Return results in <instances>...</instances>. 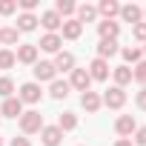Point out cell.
Returning a JSON list of instances; mask_svg holds the SVG:
<instances>
[{"label": "cell", "mask_w": 146, "mask_h": 146, "mask_svg": "<svg viewBox=\"0 0 146 146\" xmlns=\"http://www.w3.org/2000/svg\"><path fill=\"white\" fill-rule=\"evenodd\" d=\"M43 126H46V123H43V115H40L37 109H29V112L20 115V132H23V135H37Z\"/></svg>", "instance_id": "obj_1"}, {"label": "cell", "mask_w": 146, "mask_h": 146, "mask_svg": "<svg viewBox=\"0 0 146 146\" xmlns=\"http://www.w3.org/2000/svg\"><path fill=\"white\" fill-rule=\"evenodd\" d=\"M100 103L109 106V109H123V103H126V92H123L120 86H109V89L103 92Z\"/></svg>", "instance_id": "obj_2"}, {"label": "cell", "mask_w": 146, "mask_h": 146, "mask_svg": "<svg viewBox=\"0 0 146 146\" xmlns=\"http://www.w3.org/2000/svg\"><path fill=\"white\" fill-rule=\"evenodd\" d=\"M69 75H72V78H69V86H72V89H78V92H89L92 78H89V72H86V69H78V66H75Z\"/></svg>", "instance_id": "obj_3"}, {"label": "cell", "mask_w": 146, "mask_h": 146, "mask_svg": "<svg viewBox=\"0 0 146 146\" xmlns=\"http://www.w3.org/2000/svg\"><path fill=\"white\" fill-rule=\"evenodd\" d=\"M35 80L37 83H43V80H57V72H54V63L52 60H37L35 63Z\"/></svg>", "instance_id": "obj_4"}, {"label": "cell", "mask_w": 146, "mask_h": 146, "mask_svg": "<svg viewBox=\"0 0 146 146\" xmlns=\"http://www.w3.org/2000/svg\"><path fill=\"white\" fill-rule=\"evenodd\" d=\"M37 46L35 43H17V52H15V57L20 60V63H26V66H35L37 63Z\"/></svg>", "instance_id": "obj_5"}, {"label": "cell", "mask_w": 146, "mask_h": 146, "mask_svg": "<svg viewBox=\"0 0 146 146\" xmlns=\"http://www.w3.org/2000/svg\"><path fill=\"white\" fill-rule=\"evenodd\" d=\"M20 103H40V98H43V89H40V83H23L20 86Z\"/></svg>", "instance_id": "obj_6"}, {"label": "cell", "mask_w": 146, "mask_h": 146, "mask_svg": "<svg viewBox=\"0 0 146 146\" xmlns=\"http://www.w3.org/2000/svg\"><path fill=\"white\" fill-rule=\"evenodd\" d=\"M40 23H43V29H46V35H57V29L63 26V17L54 12V9H49V12H43L40 17H37Z\"/></svg>", "instance_id": "obj_7"}, {"label": "cell", "mask_w": 146, "mask_h": 146, "mask_svg": "<svg viewBox=\"0 0 146 146\" xmlns=\"http://www.w3.org/2000/svg\"><path fill=\"white\" fill-rule=\"evenodd\" d=\"M117 17H123V23L137 26V23L143 20V9H140L137 3H126V6H120V15H117Z\"/></svg>", "instance_id": "obj_8"}, {"label": "cell", "mask_w": 146, "mask_h": 146, "mask_svg": "<svg viewBox=\"0 0 146 146\" xmlns=\"http://www.w3.org/2000/svg\"><path fill=\"white\" fill-rule=\"evenodd\" d=\"M86 72H89V78H92V80H106L112 69H109V60H100V57H95V60L89 63V69H86Z\"/></svg>", "instance_id": "obj_9"}, {"label": "cell", "mask_w": 146, "mask_h": 146, "mask_svg": "<svg viewBox=\"0 0 146 146\" xmlns=\"http://www.w3.org/2000/svg\"><path fill=\"white\" fill-rule=\"evenodd\" d=\"M23 115V103H20V98H6L3 100V106H0V117H20Z\"/></svg>", "instance_id": "obj_10"}, {"label": "cell", "mask_w": 146, "mask_h": 146, "mask_svg": "<svg viewBox=\"0 0 146 146\" xmlns=\"http://www.w3.org/2000/svg\"><path fill=\"white\" fill-rule=\"evenodd\" d=\"M135 129H137V120H135L132 115H120V117L115 120V132H117L120 137H129V135H135Z\"/></svg>", "instance_id": "obj_11"}, {"label": "cell", "mask_w": 146, "mask_h": 146, "mask_svg": "<svg viewBox=\"0 0 146 146\" xmlns=\"http://www.w3.org/2000/svg\"><path fill=\"white\" fill-rule=\"evenodd\" d=\"M98 35H100V40H117L120 23H115V20H100V23H98Z\"/></svg>", "instance_id": "obj_12"}, {"label": "cell", "mask_w": 146, "mask_h": 146, "mask_svg": "<svg viewBox=\"0 0 146 146\" xmlns=\"http://www.w3.org/2000/svg\"><path fill=\"white\" fill-rule=\"evenodd\" d=\"M35 46L43 49V52H49V54H57L60 46H63V37H60V35H43L40 43H35Z\"/></svg>", "instance_id": "obj_13"}, {"label": "cell", "mask_w": 146, "mask_h": 146, "mask_svg": "<svg viewBox=\"0 0 146 146\" xmlns=\"http://www.w3.org/2000/svg\"><path fill=\"white\" fill-rule=\"evenodd\" d=\"M40 140H43V146H60L63 132L57 129V123H54V126H43V129H40Z\"/></svg>", "instance_id": "obj_14"}, {"label": "cell", "mask_w": 146, "mask_h": 146, "mask_svg": "<svg viewBox=\"0 0 146 146\" xmlns=\"http://www.w3.org/2000/svg\"><path fill=\"white\" fill-rule=\"evenodd\" d=\"M95 9H98V15H103V20H115L120 15V3L117 0H100Z\"/></svg>", "instance_id": "obj_15"}, {"label": "cell", "mask_w": 146, "mask_h": 146, "mask_svg": "<svg viewBox=\"0 0 146 146\" xmlns=\"http://www.w3.org/2000/svg\"><path fill=\"white\" fill-rule=\"evenodd\" d=\"M52 63H54V72H72L75 69V54L72 52H57Z\"/></svg>", "instance_id": "obj_16"}, {"label": "cell", "mask_w": 146, "mask_h": 146, "mask_svg": "<svg viewBox=\"0 0 146 146\" xmlns=\"http://www.w3.org/2000/svg\"><path fill=\"white\" fill-rule=\"evenodd\" d=\"M80 106H83V109H86L89 115H95V112H98V109H100L103 103H100V95L89 89V92H83V95H80Z\"/></svg>", "instance_id": "obj_17"}, {"label": "cell", "mask_w": 146, "mask_h": 146, "mask_svg": "<svg viewBox=\"0 0 146 146\" xmlns=\"http://www.w3.org/2000/svg\"><path fill=\"white\" fill-rule=\"evenodd\" d=\"M60 29H63V35H60L63 40H78V37L83 35V26H80L75 17H72V20H63V26H60Z\"/></svg>", "instance_id": "obj_18"}, {"label": "cell", "mask_w": 146, "mask_h": 146, "mask_svg": "<svg viewBox=\"0 0 146 146\" xmlns=\"http://www.w3.org/2000/svg\"><path fill=\"white\" fill-rule=\"evenodd\" d=\"M75 15H78L75 20H78L80 26H83V23H95V20H98V9H95L92 3H83V6H78V12H75Z\"/></svg>", "instance_id": "obj_19"}, {"label": "cell", "mask_w": 146, "mask_h": 146, "mask_svg": "<svg viewBox=\"0 0 146 146\" xmlns=\"http://www.w3.org/2000/svg\"><path fill=\"white\" fill-rule=\"evenodd\" d=\"M69 92H72L69 80H52V83H49V95H52L54 100H66V98H69Z\"/></svg>", "instance_id": "obj_20"}, {"label": "cell", "mask_w": 146, "mask_h": 146, "mask_svg": "<svg viewBox=\"0 0 146 146\" xmlns=\"http://www.w3.org/2000/svg\"><path fill=\"white\" fill-rule=\"evenodd\" d=\"M20 32L15 26H0V46H17Z\"/></svg>", "instance_id": "obj_21"}, {"label": "cell", "mask_w": 146, "mask_h": 146, "mask_svg": "<svg viewBox=\"0 0 146 146\" xmlns=\"http://www.w3.org/2000/svg\"><path fill=\"white\" fill-rule=\"evenodd\" d=\"M37 23H40L37 15H26V12H23V15H17V26H15V29H17V32H35Z\"/></svg>", "instance_id": "obj_22"}, {"label": "cell", "mask_w": 146, "mask_h": 146, "mask_svg": "<svg viewBox=\"0 0 146 146\" xmlns=\"http://www.w3.org/2000/svg\"><path fill=\"white\" fill-rule=\"evenodd\" d=\"M120 49H117V40H100L98 43V57L100 60H109V57H115Z\"/></svg>", "instance_id": "obj_23"}, {"label": "cell", "mask_w": 146, "mask_h": 146, "mask_svg": "<svg viewBox=\"0 0 146 146\" xmlns=\"http://www.w3.org/2000/svg\"><path fill=\"white\" fill-rule=\"evenodd\" d=\"M112 78H115V86H126V83H132V69L129 66H115L112 69Z\"/></svg>", "instance_id": "obj_24"}, {"label": "cell", "mask_w": 146, "mask_h": 146, "mask_svg": "<svg viewBox=\"0 0 146 146\" xmlns=\"http://www.w3.org/2000/svg\"><path fill=\"white\" fill-rule=\"evenodd\" d=\"M75 126H78V115H75V112H63V115L57 117V129H60V132H72Z\"/></svg>", "instance_id": "obj_25"}, {"label": "cell", "mask_w": 146, "mask_h": 146, "mask_svg": "<svg viewBox=\"0 0 146 146\" xmlns=\"http://www.w3.org/2000/svg\"><path fill=\"white\" fill-rule=\"evenodd\" d=\"M54 12H57L60 17H69V20H72V15L78 12V6L72 3V0H57V3H54Z\"/></svg>", "instance_id": "obj_26"}, {"label": "cell", "mask_w": 146, "mask_h": 146, "mask_svg": "<svg viewBox=\"0 0 146 146\" xmlns=\"http://www.w3.org/2000/svg\"><path fill=\"white\" fill-rule=\"evenodd\" d=\"M120 54H123L126 63H140V60H143V52H140L137 46H126V49H120Z\"/></svg>", "instance_id": "obj_27"}, {"label": "cell", "mask_w": 146, "mask_h": 146, "mask_svg": "<svg viewBox=\"0 0 146 146\" xmlns=\"http://www.w3.org/2000/svg\"><path fill=\"white\" fill-rule=\"evenodd\" d=\"M15 63H17L15 52H9V49H0V69H12Z\"/></svg>", "instance_id": "obj_28"}, {"label": "cell", "mask_w": 146, "mask_h": 146, "mask_svg": "<svg viewBox=\"0 0 146 146\" xmlns=\"http://www.w3.org/2000/svg\"><path fill=\"white\" fill-rule=\"evenodd\" d=\"M132 80H137L140 86H146V60H140V63L132 69Z\"/></svg>", "instance_id": "obj_29"}, {"label": "cell", "mask_w": 146, "mask_h": 146, "mask_svg": "<svg viewBox=\"0 0 146 146\" xmlns=\"http://www.w3.org/2000/svg\"><path fill=\"white\" fill-rule=\"evenodd\" d=\"M12 92H15V80L12 78H0V98H12Z\"/></svg>", "instance_id": "obj_30"}, {"label": "cell", "mask_w": 146, "mask_h": 146, "mask_svg": "<svg viewBox=\"0 0 146 146\" xmlns=\"http://www.w3.org/2000/svg\"><path fill=\"white\" fill-rule=\"evenodd\" d=\"M132 37L140 40V43H146V20H140L137 26H132Z\"/></svg>", "instance_id": "obj_31"}, {"label": "cell", "mask_w": 146, "mask_h": 146, "mask_svg": "<svg viewBox=\"0 0 146 146\" xmlns=\"http://www.w3.org/2000/svg\"><path fill=\"white\" fill-rule=\"evenodd\" d=\"M15 12H17L15 0H0V15H15Z\"/></svg>", "instance_id": "obj_32"}, {"label": "cell", "mask_w": 146, "mask_h": 146, "mask_svg": "<svg viewBox=\"0 0 146 146\" xmlns=\"http://www.w3.org/2000/svg\"><path fill=\"white\" fill-rule=\"evenodd\" d=\"M135 146H146V126H137L135 129V140H132Z\"/></svg>", "instance_id": "obj_33"}, {"label": "cell", "mask_w": 146, "mask_h": 146, "mask_svg": "<svg viewBox=\"0 0 146 146\" xmlns=\"http://www.w3.org/2000/svg\"><path fill=\"white\" fill-rule=\"evenodd\" d=\"M135 103H137V106H140V109L146 112V86H140V92L135 95Z\"/></svg>", "instance_id": "obj_34"}, {"label": "cell", "mask_w": 146, "mask_h": 146, "mask_svg": "<svg viewBox=\"0 0 146 146\" xmlns=\"http://www.w3.org/2000/svg\"><path fill=\"white\" fill-rule=\"evenodd\" d=\"M9 146H32V143H29V137H15Z\"/></svg>", "instance_id": "obj_35"}, {"label": "cell", "mask_w": 146, "mask_h": 146, "mask_svg": "<svg viewBox=\"0 0 146 146\" xmlns=\"http://www.w3.org/2000/svg\"><path fill=\"white\" fill-rule=\"evenodd\" d=\"M115 146H135V143H132V140H129V137H120V140H117V143H115Z\"/></svg>", "instance_id": "obj_36"}, {"label": "cell", "mask_w": 146, "mask_h": 146, "mask_svg": "<svg viewBox=\"0 0 146 146\" xmlns=\"http://www.w3.org/2000/svg\"><path fill=\"white\" fill-rule=\"evenodd\" d=\"M0 146H6V140H3V137H0Z\"/></svg>", "instance_id": "obj_37"}, {"label": "cell", "mask_w": 146, "mask_h": 146, "mask_svg": "<svg viewBox=\"0 0 146 146\" xmlns=\"http://www.w3.org/2000/svg\"><path fill=\"white\" fill-rule=\"evenodd\" d=\"M140 52H143V54H146V43H143V49H140Z\"/></svg>", "instance_id": "obj_38"}, {"label": "cell", "mask_w": 146, "mask_h": 146, "mask_svg": "<svg viewBox=\"0 0 146 146\" xmlns=\"http://www.w3.org/2000/svg\"><path fill=\"white\" fill-rule=\"evenodd\" d=\"M143 17H146V9H143Z\"/></svg>", "instance_id": "obj_39"}]
</instances>
